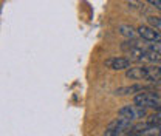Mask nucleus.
<instances>
[{
    "mask_svg": "<svg viewBox=\"0 0 161 136\" xmlns=\"http://www.w3.org/2000/svg\"><path fill=\"white\" fill-rule=\"evenodd\" d=\"M133 104L142 108H157L161 110V96L155 91H141L133 97Z\"/></svg>",
    "mask_w": 161,
    "mask_h": 136,
    "instance_id": "2",
    "label": "nucleus"
},
{
    "mask_svg": "<svg viewBox=\"0 0 161 136\" xmlns=\"http://www.w3.org/2000/svg\"><path fill=\"white\" fill-rule=\"evenodd\" d=\"M150 6H153L155 9H158V11H161V0H146Z\"/></svg>",
    "mask_w": 161,
    "mask_h": 136,
    "instance_id": "13",
    "label": "nucleus"
},
{
    "mask_svg": "<svg viewBox=\"0 0 161 136\" xmlns=\"http://www.w3.org/2000/svg\"><path fill=\"white\" fill-rule=\"evenodd\" d=\"M125 78L130 80H146V65L129 68L125 71Z\"/></svg>",
    "mask_w": 161,
    "mask_h": 136,
    "instance_id": "6",
    "label": "nucleus"
},
{
    "mask_svg": "<svg viewBox=\"0 0 161 136\" xmlns=\"http://www.w3.org/2000/svg\"><path fill=\"white\" fill-rule=\"evenodd\" d=\"M160 132H161L160 127H153V125L147 124V127L142 128L141 132H138L135 136H160Z\"/></svg>",
    "mask_w": 161,
    "mask_h": 136,
    "instance_id": "10",
    "label": "nucleus"
},
{
    "mask_svg": "<svg viewBox=\"0 0 161 136\" xmlns=\"http://www.w3.org/2000/svg\"><path fill=\"white\" fill-rule=\"evenodd\" d=\"M132 60L127 57H121V56H115V57L105 59V67L113 70V71H121V70H129Z\"/></svg>",
    "mask_w": 161,
    "mask_h": 136,
    "instance_id": "4",
    "label": "nucleus"
},
{
    "mask_svg": "<svg viewBox=\"0 0 161 136\" xmlns=\"http://www.w3.org/2000/svg\"><path fill=\"white\" fill-rule=\"evenodd\" d=\"M160 136H161V132H160Z\"/></svg>",
    "mask_w": 161,
    "mask_h": 136,
    "instance_id": "14",
    "label": "nucleus"
},
{
    "mask_svg": "<svg viewBox=\"0 0 161 136\" xmlns=\"http://www.w3.org/2000/svg\"><path fill=\"white\" fill-rule=\"evenodd\" d=\"M144 91L141 85H130V87H119L115 90L116 96H127V95H133V93H141Z\"/></svg>",
    "mask_w": 161,
    "mask_h": 136,
    "instance_id": "8",
    "label": "nucleus"
},
{
    "mask_svg": "<svg viewBox=\"0 0 161 136\" xmlns=\"http://www.w3.org/2000/svg\"><path fill=\"white\" fill-rule=\"evenodd\" d=\"M146 80H149V82H161L160 65H146Z\"/></svg>",
    "mask_w": 161,
    "mask_h": 136,
    "instance_id": "7",
    "label": "nucleus"
},
{
    "mask_svg": "<svg viewBox=\"0 0 161 136\" xmlns=\"http://www.w3.org/2000/svg\"><path fill=\"white\" fill-rule=\"evenodd\" d=\"M119 116H124L127 117V119H130V121H135V119H141V117H144L147 113H146V108H142L140 105H125V107H122L119 108Z\"/></svg>",
    "mask_w": 161,
    "mask_h": 136,
    "instance_id": "3",
    "label": "nucleus"
},
{
    "mask_svg": "<svg viewBox=\"0 0 161 136\" xmlns=\"http://www.w3.org/2000/svg\"><path fill=\"white\" fill-rule=\"evenodd\" d=\"M118 31H119L121 36H124L125 39H129V40H135V37L138 36V31H135L133 26H130V25H124V23L118 26Z\"/></svg>",
    "mask_w": 161,
    "mask_h": 136,
    "instance_id": "9",
    "label": "nucleus"
},
{
    "mask_svg": "<svg viewBox=\"0 0 161 136\" xmlns=\"http://www.w3.org/2000/svg\"><path fill=\"white\" fill-rule=\"evenodd\" d=\"M147 22L152 28H155L158 33L161 34V17H155V16H149L147 17Z\"/></svg>",
    "mask_w": 161,
    "mask_h": 136,
    "instance_id": "11",
    "label": "nucleus"
},
{
    "mask_svg": "<svg viewBox=\"0 0 161 136\" xmlns=\"http://www.w3.org/2000/svg\"><path fill=\"white\" fill-rule=\"evenodd\" d=\"M136 31H138V36H140L141 39H144L146 42H157V40H161V34L155 28H152V26H149V25H140V26L136 28Z\"/></svg>",
    "mask_w": 161,
    "mask_h": 136,
    "instance_id": "5",
    "label": "nucleus"
},
{
    "mask_svg": "<svg viewBox=\"0 0 161 136\" xmlns=\"http://www.w3.org/2000/svg\"><path fill=\"white\" fill-rule=\"evenodd\" d=\"M132 121L127 119L124 116L115 117L112 122H108L107 128H105V133L104 136H125L129 135L130 128H132Z\"/></svg>",
    "mask_w": 161,
    "mask_h": 136,
    "instance_id": "1",
    "label": "nucleus"
},
{
    "mask_svg": "<svg viewBox=\"0 0 161 136\" xmlns=\"http://www.w3.org/2000/svg\"><path fill=\"white\" fill-rule=\"evenodd\" d=\"M147 48H150L152 51L161 54V40H157V42H147Z\"/></svg>",
    "mask_w": 161,
    "mask_h": 136,
    "instance_id": "12",
    "label": "nucleus"
}]
</instances>
